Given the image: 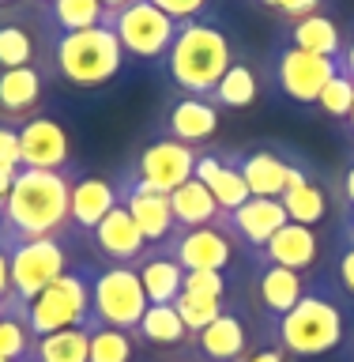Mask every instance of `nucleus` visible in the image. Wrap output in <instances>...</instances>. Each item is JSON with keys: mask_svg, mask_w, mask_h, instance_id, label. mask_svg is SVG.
Listing matches in <instances>:
<instances>
[{"mask_svg": "<svg viewBox=\"0 0 354 362\" xmlns=\"http://www.w3.org/2000/svg\"><path fill=\"white\" fill-rule=\"evenodd\" d=\"M76 170H19L0 204V230L16 238H68Z\"/></svg>", "mask_w": 354, "mask_h": 362, "instance_id": "nucleus-1", "label": "nucleus"}, {"mask_svg": "<svg viewBox=\"0 0 354 362\" xmlns=\"http://www.w3.org/2000/svg\"><path fill=\"white\" fill-rule=\"evenodd\" d=\"M234 64V45L226 38L219 23L208 19H189L177 27V38L166 53V72L174 79L181 95H200L208 98L223 72Z\"/></svg>", "mask_w": 354, "mask_h": 362, "instance_id": "nucleus-2", "label": "nucleus"}, {"mask_svg": "<svg viewBox=\"0 0 354 362\" xmlns=\"http://www.w3.org/2000/svg\"><path fill=\"white\" fill-rule=\"evenodd\" d=\"M124 45L117 38V30L110 23H98V27H87V30H68V34H57L53 38V49H49V61H53V72L72 87H83V90H95V87H106L121 76L124 68Z\"/></svg>", "mask_w": 354, "mask_h": 362, "instance_id": "nucleus-3", "label": "nucleus"}, {"mask_svg": "<svg viewBox=\"0 0 354 362\" xmlns=\"http://www.w3.org/2000/svg\"><path fill=\"white\" fill-rule=\"evenodd\" d=\"M271 336L290 358H321L347 339V313L332 294L305 291L287 317L271 325Z\"/></svg>", "mask_w": 354, "mask_h": 362, "instance_id": "nucleus-4", "label": "nucleus"}, {"mask_svg": "<svg viewBox=\"0 0 354 362\" xmlns=\"http://www.w3.org/2000/svg\"><path fill=\"white\" fill-rule=\"evenodd\" d=\"M8 253H11V298H16V305H30L49 283H57L72 268L68 238H16V234H8Z\"/></svg>", "mask_w": 354, "mask_h": 362, "instance_id": "nucleus-5", "label": "nucleus"}, {"mask_svg": "<svg viewBox=\"0 0 354 362\" xmlns=\"http://www.w3.org/2000/svg\"><path fill=\"white\" fill-rule=\"evenodd\" d=\"M27 310L34 336H53L64 328L90 325V264H72L57 283H49Z\"/></svg>", "mask_w": 354, "mask_h": 362, "instance_id": "nucleus-6", "label": "nucleus"}, {"mask_svg": "<svg viewBox=\"0 0 354 362\" xmlns=\"http://www.w3.org/2000/svg\"><path fill=\"white\" fill-rule=\"evenodd\" d=\"M147 310L140 272L129 264H90V325L129 328L136 332Z\"/></svg>", "mask_w": 354, "mask_h": 362, "instance_id": "nucleus-7", "label": "nucleus"}, {"mask_svg": "<svg viewBox=\"0 0 354 362\" xmlns=\"http://www.w3.org/2000/svg\"><path fill=\"white\" fill-rule=\"evenodd\" d=\"M106 23L117 30L124 53L140 57V61H158V57H166L174 38H177V27H181L177 19H170L166 11H158L155 4H147V0L124 4L117 16L106 19Z\"/></svg>", "mask_w": 354, "mask_h": 362, "instance_id": "nucleus-8", "label": "nucleus"}, {"mask_svg": "<svg viewBox=\"0 0 354 362\" xmlns=\"http://www.w3.org/2000/svg\"><path fill=\"white\" fill-rule=\"evenodd\" d=\"M170 257L185 272H226L237 257V242L226 226V215L211 226H196V230H177L163 245Z\"/></svg>", "mask_w": 354, "mask_h": 362, "instance_id": "nucleus-9", "label": "nucleus"}, {"mask_svg": "<svg viewBox=\"0 0 354 362\" xmlns=\"http://www.w3.org/2000/svg\"><path fill=\"white\" fill-rule=\"evenodd\" d=\"M271 72H276V87H279L290 102H298V106H317V98H321L324 83L339 72V61H332V57L305 53V49H298V45L287 42V45L276 53Z\"/></svg>", "mask_w": 354, "mask_h": 362, "instance_id": "nucleus-10", "label": "nucleus"}, {"mask_svg": "<svg viewBox=\"0 0 354 362\" xmlns=\"http://www.w3.org/2000/svg\"><path fill=\"white\" fill-rule=\"evenodd\" d=\"M117 204L129 208V215L140 226V234L147 238L151 249H163L170 238L177 234V223H174V211H170V197L166 192H155L151 185H143L136 177V170L129 166L117 181Z\"/></svg>", "mask_w": 354, "mask_h": 362, "instance_id": "nucleus-11", "label": "nucleus"}, {"mask_svg": "<svg viewBox=\"0 0 354 362\" xmlns=\"http://www.w3.org/2000/svg\"><path fill=\"white\" fill-rule=\"evenodd\" d=\"M196 155L200 147H189L181 140H170V136H163V140L147 144L140 158H136V177L143 181V185H151L155 192H174L177 185H185V181L192 177V166H196Z\"/></svg>", "mask_w": 354, "mask_h": 362, "instance_id": "nucleus-12", "label": "nucleus"}, {"mask_svg": "<svg viewBox=\"0 0 354 362\" xmlns=\"http://www.w3.org/2000/svg\"><path fill=\"white\" fill-rule=\"evenodd\" d=\"M19 166L23 170H68L72 140L57 117H27L19 124Z\"/></svg>", "mask_w": 354, "mask_h": 362, "instance_id": "nucleus-13", "label": "nucleus"}, {"mask_svg": "<svg viewBox=\"0 0 354 362\" xmlns=\"http://www.w3.org/2000/svg\"><path fill=\"white\" fill-rule=\"evenodd\" d=\"M192 347L203 362H242L253 351V325L237 305H226L203 332L192 336Z\"/></svg>", "mask_w": 354, "mask_h": 362, "instance_id": "nucleus-14", "label": "nucleus"}, {"mask_svg": "<svg viewBox=\"0 0 354 362\" xmlns=\"http://www.w3.org/2000/svg\"><path fill=\"white\" fill-rule=\"evenodd\" d=\"M287 223L290 219L283 211V200L276 197H249L237 211L226 215V226H230L237 249H245L249 257H256L276 238V230H283Z\"/></svg>", "mask_w": 354, "mask_h": 362, "instance_id": "nucleus-15", "label": "nucleus"}, {"mask_svg": "<svg viewBox=\"0 0 354 362\" xmlns=\"http://www.w3.org/2000/svg\"><path fill=\"white\" fill-rule=\"evenodd\" d=\"M90 245H95V253L106 260V264H129V268L140 264L143 253L151 249L124 204H117V208L90 230Z\"/></svg>", "mask_w": 354, "mask_h": 362, "instance_id": "nucleus-16", "label": "nucleus"}, {"mask_svg": "<svg viewBox=\"0 0 354 362\" xmlns=\"http://www.w3.org/2000/svg\"><path fill=\"white\" fill-rule=\"evenodd\" d=\"M253 260L256 264H279V268L298 272V276H309V272L321 264V238H317L313 226L287 223L283 230H276V238H271Z\"/></svg>", "mask_w": 354, "mask_h": 362, "instance_id": "nucleus-17", "label": "nucleus"}, {"mask_svg": "<svg viewBox=\"0 0 354 362\" xmlns=\"http://www.w3.org/2000/svg\"><path fill=\"white\" fill-rule=\"evenodd\" d=\"M219 129V106L200 95H177L166 110V136L189 147H200Z\"/></svg>", "mask_w": 354, "mask_h": 362, "instance_id": "nucleus-18", "label": "nucleus"}, {"mask_svg": "<svg viewBox=\"0 0 354 362\" xmlns=\"http://www.w3.org/2000/svg\"><path fill=\"white\" fill-rule=\"evenodd\" d=\"M234 166L242 170L253 197H276V200L290 189V177L298 174V163H287V158H279L268 147H260V151H234Z\"/></svg>", "mask_w": 354, "mask_h": 362, "instance_id": "nucleus-19", "label": "nucleus"}, {"mask_svg": "<svg viewBox=\"0 0 354 362\" xmlns=\"http://www.w3.org/2000/svg\"><path fill=\"white\" fill-rule=\"evenodd\" d=\"M305 291L309 287H305V276H298V272L279 268V264H256V302L271 325L279 317H287L302 302Z\"/></svg>", "mask_w": 354, "mask_h": 362, "instance_id": "nucleus-20", "label": "nucleus"}, {"mask_svg": "<svg viewBox=\"0 0 354 362\" xmlns=\"http://www.w3.org/2000/svg\"><path fill=\"white\" fill-rule=\"evenodd\" d=\"M113 208H117V185H113V181H106V177H87V174L76 177V185H72V204H68V219H72V230L90 234Z\"/></svg>", "mask_w": 354, "mask_h": 362, "instance_id": "nucleus-21", "label": "nucleus"}, {"mask_svg": "<svg viewBox=\"0 0 354 362\" xmlns=\"http://www.w3.org/2000/svg\"><path fill=\"white\" fill-rule=\"evenodd\" d=\"M45 95V76L38 64L0 68V113L4 117H34Z\"/></svg>", "mask_w": 354, "mask_h": 362, "instance_id": "nucleus-22", "label": "nucleus"}, {"mask_svg": "<svg viewBox=\"0 0 354 362\" xmlns=\"http://www.w3.org/2000/svg\"><path fill=\"white\" fill-rule=\"evenodd\" d=\"M140 272V283H143V294H147V305L151 302H177V294L185 291V268L177 264L166 249H147L143 260L136 264Z\"/></svg>", "mask_w": 354, "mask_h": 362, "instance_id": "nucleus-23", "label": "nucleus"}, {"mask_svg": "<svg viewBox=\"0 0 354 362\" xmlns=\"http://www.w3.org/2000/svg\"><path fill=\"white\" fill-rule=\"evenodd\" d=\"M136 336H140L143 347H163V351H181L192 344V332L181 321V313L174 310V302H151L136 325Z\"/></svg>", "mask_w": 354, "mask_h": 362, "instance_id": "nucleus-24", "label": "nucleus"}, {"mask_svg": "<svg viewBox=\"0 0 354 362\" xmlns=\"http://www.w3.org/2000/svg\"><path fill=\"white\" fill-rule=\"evenodd\" d=\"M170 211H174L177 230H196V226H211V223L223 219L211 189L196 177H189L185 185H177L174 192H170Z\"/></svg>", "mask_w": 354, "mask_h": 362, "instance_id": "nucleus-25", "label": "nucleus"}, {"mask_svg": "<svg viewBox=\"0 0 354 362\" xmlns=\"http://www.w3.org/2000/svg\"><path fill=\"white\" fill-rule=\"evenodd\" d=\"M290 45H298V49H305V53L339 61V53H343V34H339L332 16L309 11V16H302V19H290Z\"/></svg>", "mask_w": 354, "mask_h": 362, "instance_id": "nucleus-26", "label": "nucleus"}, {"mask_svg": "<svg viewBox=\"0 0 354 362\" xmlns=\"http://www.w3.org/2000/svg\"><path fill=\"white\" fill-rule=\"evenodd\" d=\"M140 347V336L129 328L87 325V362H136Z\"/></svg>", "mask_w": 354, "mask_h": 362, "instance_id": "nucleus-27", "label": "nucleus"}, {"mask_svg": "<svg viewBox=\"0 0 354 362\" xmlns=\"http://www.w3.org/2000/svg\"><path fill=\"white\" fill-rule=\"evenodd\" d=\"M34 347H38V336L27 321V310L23 305H4L0 310V358L4 362H34Z\"/></svg>", "mask_w": 354, "mask_h": 362, "instance_id": "nucleus-28", "label": "nucleus"}, {"mask_svg": "<svg viewBox=\"0 0 354 362\" xmlns=\"http://www.w3.org/2000/svg\"><path fill=\"white\" fill-rule=\"evenodd\" d=\"M279 200H283L287 219L302 223V226H317V223H324V215H328V192H324L321 181L309 177V174H305L298 185H290Z\"/></svg>", "mask_w": 354, "mask_h": 362, "instance_id": "nucleus-29", "label": "nucleus"}, {"mask_svg": "<svg viewBox=\"0 0 354 362\" xmlns=\"http://www.w3.org/2000/svg\"><path fill=\"white\" fill-rule=\"evenodd\" d=\"M260 95V79L253 72V64H245V61H234L230 68L223 72V79L215 83L211 90V102L219 110H245V106H253Z\"/></svg>", "mask_w": 354, "mask_h": 362, "instance_id": "nucleus-30", "label": "nucleus"}, {"mask_svg": "<svg viewBox=\"0 0 354 362\" xmlns=\"http://www.w3.org/2000/svg\"><path fill=\"white\" fill-rule=\"evenodd\" d=\"M38 64V38L27 23L0 19V68H30Z\"/></svg>", "mask_w": 354, "mask_h": 362, "instance_id": "nucleus-31", "label": "nucleus"}, {"mask_svg": "<svg viewBox=\"0 0 354 362\" xmlns=\"http://www.w3.org/2000/svg\"><path fill=\"white\" fill-rule=\"evenodd\" d=\"M208 189H211V197H215V204H219L223 215L237 211L249 197H253V192H249V185H245V177H242V170L234 166V151H223V163H219V170L208 177Z\"/></svg>", "mask_w": 354, "mask_h": 362, "instance_id": "nucleus-32", "label": "nucleus"}, {"mask_svg": "<svg viewBox=\"0 0 354 362\" xmlns=\"http://www.w3.org/2000/svg\"><path fill=\"white\" fill-rule=\"evenodd\" d=\"M98 23H106L102 0H53L49 4V27L57 34L87 30V27H98Z\"/></svg>", "mask_w": 354, "mask_h": 362, "instance_id": "nucleus-33", "label": "nucleus"}, {"mask_svg": "<svg viewBox=\"0 0 354 362\" xmlns=\"http://www.w3.org/2000/svg\"><path fill=\"white\" fill-rule=\"evenodd\" d=\"M34 362H87V328H64L53 336H38Z\"/></svg>", "mask_w": 354, "mask_h": 362, "instance_id": "nucleus-34", "label": "nucleus"}, {"mask_svg": "<svg viewBox=\"0 0 354 362\" xmlns=\"http://www.w3.org/2000/svg\"><path fill=\"white\" fill-rule=\"evenodd\" d=\"M230 302H223V298H208V294H192V291H181L177 294V302H174V310L181 313V321H185V328L192 336L196 332H203L215 317H219L223 310Z\"/></svg>", "mask_w": 354, "mask_h": 362, "instance_id": "nucleus-35", "label": "nucleus"}, {"mask_svg": "<svg viewBox=\"0 0 354 362\" xmlns=\"http://www.w3.org/2000/svg\"><path fill=\"white\" fill-rule=\"evenodd\" d=\"M317 106H321L328 117L347 121V117H350V110H354V79H350L347 72H336V76L324 83L321 98H317Z\"/></svg>", "mask_w": 354, "mask_h": 362, "instance_id": "nucleus-36", "label": "nucleus"}, {"mask_svg": "<svg viewBox=\"0 0 354 362\" xmlns=\"http://www.w3.org/2000/svg\"><path fill=\"white\" fill-rule=\"evenodd\" d=\"M185 291L226 302V294H230V279H226V272H185Z\"/></svg>", "mask_w": 354, "mask_h": 362, "instance_id": "nucleus-37", "label": "nucleus"}, {"mask_svg": "<svg viewBox=\"0 0 354 362\" xmlns=\"http://www.w3.org/2000/svg\"><path fill=\"white\" fill-rule=\"evenodd\" d=\"M336 283L347 298H354V238H347V234H343L339 253H336Z\"/></svg>", "mask_w": 354, "mask_h": 362, "instance_id": "nucleus-38", "label": "nucleus"}, {"mask_svg": "<svg viewBox=\"0 0 354 362\" xmlns=\"http://www.w3.org/2000/svg\"><path fill=\"white\" fill-rule=\"evenodd\" d=\"M147 4H155L158 11H166V16L177 19V23H189V19H200L211 0H147Z\"/></svg>", "mask_w": 354, "mask_h": 362, "instance_id": "nucleus-39", "label": "nucleus"}, {"mask_svg": "<svg viewBox=\"0 0 354 362\" xmlns=\"http://www.w3.org/2000/svg\"><path fill=\"white\" fill-rule=\"evenodd\" d=\"M0 170H23L19 166V129L0 121Z\"/></svg>", "mask_w": 354, "mask_h": 362, "instance_id": "nucleus-40", "label": "nucleus"}, {"mask_svg": "<svg viewBox=\"0 0 354 362\" xmlns=\"http://www.w3.org/2000/svg\"><path fill=\"white\" fill-rule=\"evenodd\" d=\"M260 4L279 11V16H287V19H302L309 11H321V0H260Z\"/></svg>", "mask_w": 354, "mask_h": 362, "instance_id": "nucleus-41", "label": "nucleus"}, {"mask_svg": "<svg viewBox=\"0 0 354 362\" xmlns=\"http://www.w3.org/2000/svg\"><path fill=\"white\" fill-rule=\"evenodd\" d=\"M11 253H8V234L0 230V310L11 305Z\"/></svg>", "mask_w": 354, "mask_h": 362, "instance_id": "nucleus-42", "label": "nucleus"}, {"mask_svg": "<svg viewBox=\"0 0 354 362\" xmlns=\"http://www.w3.org/2000/svg\"><path fill=\"white\" fill-rule=\"evenodd\" d=\"M242 362H287V355H283V347L271 339V344H260V347H253L249 355L242 358Z\"/></svg>", "mask_w": 354, "mask_h": 362, "instance_id": "nucleus-43", "label": "nucleus"}, {"mask_svg": "<svg viewBox=\"0 0 354 362\" xmlns=\"http://www.w3.org/2000/svg\"><path fill=\"white\" fill-rule=\"evenodd\" d=\"M339 72H347L354 79V38L343 42V53H339Z\"/></svg>", "mask_w": 354, "mask_h": 362, "instance_id": "nucleus-44", "label": "nucleus"}, {"mask_svg": "<svg viewBox=\"0 0 354 362\" xmlns=\"http://www.w3.org/2000/svg\"><path fill=\"white\" fill-rule=\"evenodd\" d=\"M339 189H343V200H347V208H354V163L347 166L343 181H339Z\"/></svg>", "mask_w": 354, "mask_h": 362, "instance_id": "nucleus-45", "label": "nucleus"}, {"mask_svg": "<svg viewBox=\"0 0 354 362\" xmlns=\"http://www.w3.org/2000/svg\"><path fill=\"white\" fill-rule=\"evenodd\" d=\"M158 362H203V358H200V351L189 344V347H181V351H177V358H158Z\"/></svg>", "mask_w": 354, "mask_h": 362, "instance_id": "nucleus-46", "label": "nucleus"}, {"mask_svg": "<svg viewBox=\"0 0 354 362\" xmlns=\"http://www.w3.org/2000/svg\"><path fill=\"white\" fill-rule=\"evenodd\" d=\"M19 170H0V204H4V197L11 192V181H16Z\"/></svg>", "mask_w": 354, "mask_h": 362, "instance_id": "nucleus-47", "label": "nucleus"}, {"mask_svg": "<svg viewBox=\"0 0 354 362\" xmlns=\"http://www.w3.org/2000/svg\"><path fill=\"white\" fill-rule=\"evenodd\" d=\"M343 234H347V238H354V208L347 211V223H343Z\"/></svg>", "mask_w": 354, "mask_h": 362, "instance_id": "nucleus-48", "label": "nucleus"}, {"mask_svg": "<svg viewBox=\"0 0 354 362\" xmlns=\"http://www.w3.org/2000/svg\"><path fill=\"white\" fill-rule=\"evenodd\" d=\"M19 4V0H0V8H16Z\"/></svg>", "mask_w": 354, "mask_h": 362, "instance_id": "nucleus-49", "label": "nucleus"}, {"mask_svg": "<svg viewBox=\"0 0 354 362\" xmlns=\"http://www.w3.org/2000/svg\"><path fill=\"white\" fill-rule=\"evenodd\" d=\"M347 121H350V132H354V110H350V117H347Z\"/></svg>", "mask_w": 354, "mask_h": 362, "instance_id": "nucleus-50", "label": "nucleus"}, {"mask_svg": "<svg viewBox=\"0 0 354 362\" xmlns=\"http://www.w3.org/2000/svg\"><path fill=\"white\" fill-rule=\"evenodd\" d=\"M38 4H53V0H38Z\"/></svg>", "mask_w": 354, "mask_h": 362, "instance_id": "nucleus-51", "label": "nucleus"}, {"mask_svg": "<svg viewBox=\"0 0 354 362\" xmlns=\"http://www.w3.org/2000/svg\"><path fill=\"white\" fill-rule=\"evenodd\" d=\"M0 362H4V358H0Z\"/></svg>", "mask_w": 354, "mask_h": 362, "instance_id": "nucleus-52", "label": "nucleus"}]
</instances>
